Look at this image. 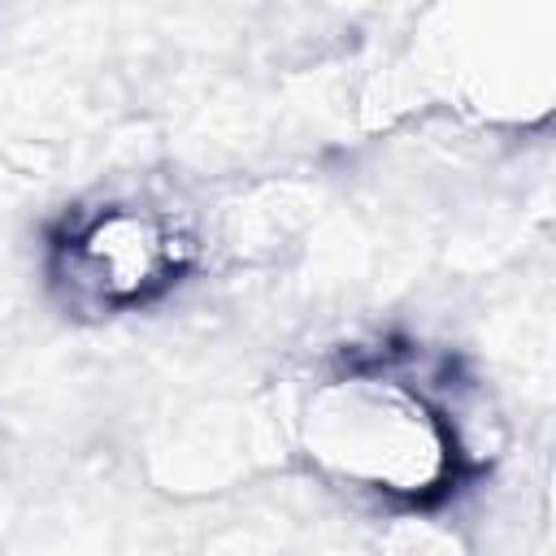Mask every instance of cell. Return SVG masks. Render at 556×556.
I'll list each match as a JSON object with an SVG mask.
<instances>
[{
  "label": "cell",
  "instance_id": "1",
  "mask_svg": "<svg viewBox=\"0 0 556 556\" xmlns=\"http://www.w3.org/2000/svg\"><path fill=\"white\" fill-rule=\"evenodd\" d=\"M304 452L330 478L400 500L439 491L452 469V439L434 408L378 374H348L308 395Z\"/></svg>",
  "mask_w": 556,
  "mask_h": 556
},
{
  "label": "cell",
  "instance_id": "2",
  "mask_svg": "<svg viewBox=\"0 0 556 556\" xmlns=\"http://www.w3.org/2000/svg\"><path fill=\"white\" fill-rule=\"evenodd\" d=\"M78 261L100 295L135 300L165 282L174 269V235L161 217L139 208H113L78 239Z\"/></svg>",
  "mask_w": 556,
  "mask_h": 556
}]
</instances>
